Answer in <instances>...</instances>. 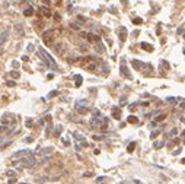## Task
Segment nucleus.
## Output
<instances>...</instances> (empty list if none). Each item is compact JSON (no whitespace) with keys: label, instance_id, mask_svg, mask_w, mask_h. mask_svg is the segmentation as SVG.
Segmentation results:
<instances>
[{"label":"nucleus","instance_id":"obj_1","mask_svg":"<svg viewBox=\"0 0 185 184\" xmlns=\"http://www.w3.org/2000/svg\"><path fill=\"white\" fill-rule=\"evenodd\" d=\"M38 54H40V57L42 60H44V63H45L50 69H57V64H56V61H54V59H52V56L47 50H44V48L41 47L40 50H38Z\"/></svg>","mask_w":185,"mask_h":184},{"label":"nucleus","instance_id":"obj_2","mask_svg":"<svg viewBox=\"0 0 185 184\" xmlns=\"http://www.w3.org/2000/svg\"><path fill=\"white\" fill-rule=\"evenodd\" d=\"M35 162H36V161H35V158L32 156V154L26 155V158L21 161V164H22L23 166H26V168H32V166L35 165Z\"/></svg>","mask_w":185,"mask_h":184},{"label":"nucleus","instance_id":"obj_3","mask_svg":"<svg viewBox=\"0 0 185 184\" xmlns=\"http://www.w3.org/2000/svg\"><path fill=\"white\" fill-rule=\"evenodd\" d=\"M32 152L29 150V149H21V150H17L13 154V158H22V156H26V155H31Z\"/></svg>","mask_w":185,"mask_h":184},{"label":"nucleus","instance_id":"obj_4","mask_svg":"<svg viewBox=\"0 0 185 184\" xmlns=\"http://www.w3.org/2000/svg\"><path fill=\"white\" fill-rule=\"evenodd\" d=\"M102 121H104V120H99L98 117L95 115V117L90 120V127H92V129H98V127H101V126H102Z\"/></svg>","mask_w":185,"mask_h":184},{"label":"nucleus","instance_id":"obj_5","mask_svg":"<svg viewBox=\"0 0 185 184\" xmlns=\"http://www.w3.org/2000/svg\"><path fill=\"white\" fill-rule=\"evenodd\" d=\"M52 152H54V148H52V146H48V148H42V149H40L38 155H40V156H47L48 154H52Z\"/></svg>","mask_w":185,"mask_h":184},{"label":"nucleus","instance_id":"obj_6","mask_svg":"<svg viewBox=\"0 0 185 184\" xmlns=\"http://www.w3.org/2000/svg\"><path fill=\"white\" fill-rule=\"evenodd\" d=\"M120 72H121V75L124 77H127V79H131V75H130V72H128L127 66L125 64H121V67H120Z\"/></svg>","mask_w":185,"mask_h":184},{"label":"nucleus","instance_id":"obj_7","mask_svg":"<svg viewBox=\"0 0 185 184\" xmlns=\"http://www.w3.org/2000/svg\"><path fill=\"white\" fill-rule=\"evenodd\" d=\"M52 34H54V31H47V32H44L42 34V38H44V41L47 42V44H51V37Z\"/></svg>","mask_w":185,"mask_h":184},{"label":"nucleus","instance_id":"obj_8","mask_svg":"<svg viewBox=\"0 0 185 184\" xmlns=\"http://www.w3.org/2000/svg\"><path fill=\"white\" fill-rule=\"evenodd\" d=\"M118 35H120V40L124 42L125 40H127V29H125L124 26H121V28L118 29Z\"/></svg>","mask_w":185,"mask_h":184},{"label":"nucleus","instance_id":"obj_9","mask_svg":"<svg viewBox=\"0 0 185 184\" xmlns=\"http://www.w3.org/2000/svg\"><path fill=\"white\" fill-rule=\"evenodd\" d=\"M7 38H9V31L6 29V31H3L2 34H0V47L5 44L6 41H7Z\"/></svg>","mask_w":185,"mask_h":184},{"label":"nucleus","instance_id":"obj_10","mask_svg":"<svg viewBox=\"0 0 185 184\" xmlns=\"http://www.w3.org/2000/svg\"><path fill=\"white\" fill-rule=\"evenodd\" d=\"M99 67L102 69V75H105V76H106V75L109 73V67H108V64H106L105 61H102V60L99 61Z\"/></svg>","mask_w":185,"mask_h":184},{"label":"nucleus","instance_id":"obj_11","mask_svg":"<svg viewBox=\"0 0 185 184\" xmlns=\"http://www.w3.org/2000/svg\"><path fill=\"white\" fill-rule=\"evenodd\" d=\"M40 12L42 13L45 18H50V16H51V10L48 9V6H41L40 7Z\"/></svg>","mask_w":185,"mask_h":184},{"label":"nucleus","instance_id":"obj_12","mask_svg":"<svg viewBox=\"0 0 185 184\" xmlns=\"http://www.w3.org/2000/svg\"><path fill=\"white\" fill-rule=\"evenodd\" d=\"M112 117L115 120H120L121 119V111H120V108L118 107H114L112 108Z\"/></svg>","mask_w":185,"mask_h":184},{"label":"nucleus","instance_id":"obj_13","mask_svg":"<svg viewBox=\"0 0 185 184\" xmlns=\"http://www.w3.org/2000/svg\"><path fill=\"white\" fill-rule=\"evenodd\" d=\"M82 82H83V77H82L80 75H76V76H75V86L79 88V86L82 85Z\"/></svg>","mask_w":185,"mask_h":184},{"label":"nucleus","instance_id":"obj_14","mask_svg":"<svg viewBox=\"0 0 185 184\" xmlns=\"http://www.w3.org/2000/svg\"><path fill=\"white\" fill-rule=\"evenodd\" d=\"M79 107H87V101L86 99H79V101H76V108Z\"/></svg>","mask_w":185,"mask_h":184},{"label":"nucleus","instance_id":"obj_15","mask_svg":"<svg viewBox=\"0 0 185 184\" xmlns=\"http://www.w3.org/2000/svg\"><path fill=\"white\" fill-rule=\"evenodd\" d=\"M141 48H144L146 51H153V45L147 44V42H141Z\"/></svg>","mask_w":185,"mask_h":184},{"label":"nucleus","instance_id":"obj_16","mask_svg":"<svg viewBox=\"0 0 185 184\" xmlns=\"http://www.w3.org/2000/svg\"><path fill=\"white\" fill-rule=\"evenodd\" d=\"M23 15H25V16H32V15H34V9H32V7H26V9L23 10Z\"/></svg>","mask_w":185,"mask_h":184},{"label":"nucleus","instance_id":"obj_17","mask_svg":"<svg viewBox=\"0 0 185 184\" xmlns=\"http://www.w3.org/2000/svg\"><path fill=\"white\" fill-rule=\"evenodd\" d=\"M96 48H98V53H104V51H105L104 44H102L101 41H98V42H96Z\"/></svg>","mask_w":185,"mask_h":184},{"label":"nucleus","instance_id":"obj_18","mask_svg":"<svg viewBox=\"0 0 185 184\" xmlns=\"http://www.w3.org/2000/svg\"><path fill=\"white\" fill-rule=\"evenodd\" d=\"M127 120H128V123H131V124H136V123L139 121V119H137L136 115H130V117H128Z\"/></svg>","mask_w":185,"mask_h":184},{"label":"nucleus","instance_id":"obj_19","mask_svg":"<svg viewBox=\"0 0 185 184\" xmlns=\"http://www.w3.org/2000/svg\"><path fill=\"white\" fill-rule=\"evenodd\" d=\"M15 29L21 34V35H23V28H22V25H15Z\"/></svg>","mask_w":185,"mask_h":184},{"label":"nucleus","instance_id":"obj_20","mask_svg":"<svg viewBox=\"0 0 185 184\" xmlns=\"http://www.w3.org/2000/svg\"><path fill=\"white\" fill-rule=\"evenodd\" d=\"M73 136H75L76 139H77V140H80V142H83V140H86V139H85V137L82 136V135H79V133H73Z\"/></svg>","mask_w":185,"mask_h":184},{"label":"nucleus","instance_id":"obj_21","mask_svg":"<svg viewBox=\"0 0 185 184\" xmlns=\"http://www.w3.org/2000/svg\"><path fill=\"white\" fill-rule=\"evenodd\" d=\"M77 111H79L80 114H85V113H87L89 110H87V107H79L77 108Z\"/></svg>","mask_w":185,"mask_h":184},{"label":"nucleus","instance_id":"obj_22","mask_svg":"<svg viewBox=\"0 0 185 184\" xmlns=\"http://www.w3.org/2000/svg\"><path fill=\"white\" fill-rule=\"evenodd\" d=\"M165 119H166V114H160V115H157L156 119H155V121H162Z\"/></svg>","mask_w":185,"mask_h":184},{"label":"nucleus","instance_id":"obj_23","mask_svg":"<svg viewBox=\"0 0 185 184\" xmlns=\"http://www.w3.org/2000/svg\"><path fill=\"white\" fill-rule=\"evenodd\" d=\"M134 148H136V143H134V142H131L130 145H128L127 150H128V152H133V150H134Z\"/></svg>","mask_w":185,"mask_h":184},{"label":"nucleus","instance_id":"obj_24","mask_svg":"<svg viewBox=\"0 0 185 184\" xmlns=\"http://www.w3.org/2000/svg\"><path fill=\"white\" fill-rule=\"evenodd\" d=\"M10 76L13 77V79H17V77H19V72H16V70H12V72H10Z\"/></svg>","mask_w":185,"mask_h":184},{"label":"nucleus","instance_id":"obj_25","mask_svg":"<svg viewBox=\"0 0 185 184\" xmlns=\"http://www.w3.org/2000/svg\"><path fill=\"white\" fill-rule=\"evenodd\" d=\"M60 131H61V126L58 124L57 127H56V131H54V136H60Z\"/></svg>","mask_w":185,"mask_h":184},{"label":"nucleus","instance_id":"obj_26","mask_svg":"<svg viewBox=\"0 0 185 184\" xmlns=\"http://www.w3.org/2000/svg\"><path fill=\"white\" fill-rule=\"evenodd\" d=\"M58 95V91H51L50 94H48V98H54V96Z\"/></svg>","mask_w":185,"mask_h":184},{"label":"nucleus","instance_id":"obj_27","mask_svg":"<svg viewBox=\"0 0 185 184\" xmlns=\"http://www.w3.org/2000/svg\"><path fill=\"white\" fill-rule=\"evenodd\" d=\"M80 50L82 51H87L89 50V45L87 44H80Z\"/></svg>","mask_w":185,"mask_h":184},{"label":"nucleus","instance_id":"obj_28","mask_svg":"<svg viewBox=\"0 0 185 184\" xmlns=\"http://www.w3.org/2000/svg\"><path fill=\"white\" fill-rule=\"evenodd\" d=\"M6 175H7V177H13V175H15V171H13V170H7V171H6Z\"/></svg>","mask_w":185,"mask_h":184},{"label":"nucleus","instance_id":"obj_29","mask_svg":"<svg viewBox=\"0 0 185 184\" xmlns=\"http://www.w3.org/2000/svg\"><path fill=\"white\" fill-rule=\"evenodd\" d=\"M163 146V142H155V148L156 149H160Z\"/></svg>","mask_w":185,"mask_h":184},{"label":"nucleus","instance_id":"obj_30","mask_svg":"<svg viewBox=\"0 0 185 184\" xmlns=\"http://www.w3.org/2000/svg\"><path fill=\"white\" fill-rule=\"evenodd\" d=\"M133 22H134V24H136V25H140V24H141V22H143V19H140V18H136V19H133Z\"/></svg>","mask_w":185,"mask_h":184},{"label":"nucleus","instance_id":"obj_31","mask_svg":"<svg viewBox=\"0 0 185 184\" xmlns=\"http://www.w3.org/2000/svg\"><path fill=\"white\" fill-rule=\"evenodd\" d=\"M70 26H71V28H75V29H79V28H80V25H79V24H75V22H71V24H70Z\"/></svg>","mask_w":185,"mask_h":184},{"label":"nucleus","instance_id":"obj_32","mask_svg":"<svg viewBox=\"0 0 185 184\" xmlns=\"http://www.w3.org/2000/svg\"><path fill=\"white\" fill-rule=\"evenodd\" d=\"M6 85H7V86H10V88H13L16 83H15V80H7V83H6Z\"/></svg>","mask_w":185,"mask_h":184},{"label":"nucleus","instance_id":"obj_33","mask_svg":"<svg viewBox=\"0 0 185 184\" xmlns=\"http://www.w3.org/2000/svg\"><path fill=\"white\" fill-rule=\"evenodd\" d=\"M25 124H26V127H32V124H34V121H32V120L29 119V120H26V123H25Z\"/></svg>","mask_w":185,"mask_h":184},{"label":"nucleus","instance_id":"obj_34","mask_svg":"<svg viewBox=\"0 0 185 184\" xmlns=\"http://www.w3.org/2000/svg\"><path fill=\"white\" fill-rule=\"evenodd\" d=\"M54 21H56V22H60V21H61V18H60L58 13H54Z\"/></svg>","mask_w":185,"mask_h":184},{"label":"nucleus","instance_id":"obj_35","mask_svg":"<svg viewBox=\"0 0 185 184\" xmlns=\"http://www.w3.org/2000/svg\"><path fill=\"white\" fill-rule=\"evenodd\" d=\"M166 101L172 104V102H175V101H176V98H174V96H168V98H166Z\"/></svg>","mask_w":185,"mask_h":184},{"label":"nucleus","instance_id":"obj_36","mask_svg":"<svg viewBox=\"0 0 185 184\" xmlns=\"http://www.w3.org/2000/svg\"><path fill=\"white\" fill-rule=\"evenodd\" d=\"M157 135H159V130H155V131H153V133L150 135V139H155V137H156Z\"/></svg>","mask_w":185,"mask_h":184},{"label":"nucleus","instance_id":"obj_37","mask_svg":"<svg viewBox=\"0 0 185 184\" xmlns=\"http://www.w3.org/2000/svg\"><path fill=\"white\" fill-rule=\"evenodd\" d=\"M105 180H106V177H98L95 181H96V183H101V181H105Z\"/></svg>","mask_w":185,"mask_h":184},{"label":"nucleus","instance_id":"obj_38","mask_svg":"<svg viewBox=\"0 0 185 184\" xmlns=\"http://www.w3.org/2000/svg\"><path fill=\"white\" fill-rule=\"evenodd\" d=\"M25 142H34V137H32V136H28V137H25Z\"/></svg>","mask_w":185,"mask_h":184},{"label":"nucleus","instance_id":"obj_39","mask_svg":"<svg viewBox=\"0 0 185 184\" xmlns=\"http://www.w3.org/2000/svg\"><path fill=\"white\" fill-rule=\"evenodd\" d=\"M28 51H29V53H32V51H34V44H28Z\"/></svg>","mask_w":185,"mask_h":184},{"label":"nucleus","instance_id":"obj_40","mask_svg":"<svg viewBox=\"0 0 185 184\" xmlns=\"http://www.w3.org/2000/svg\"><path fill=\"white\" fill-rule=\"evenodd\" d=\"M61 142H63L64 145H66V146H69V145H70V142L67 140V139H61Z\"/></svg>","mask_w":185,"mask_h":184},{"label":"nucleus","instance_id":"obj_41","mask_svg":"<svg viewBox=\"0 0 185 184\" xmlns=\"http://www.w3.org/2000/svg\"><path fill=\"white\" fill-rule=\"evenodd\" d=\"M9 145H12V140H7V142H6V145H3V146H2V149H5L6 146H9Z\"/></svg>","mask_w":185,"mask_h":184},{"label":"nucleus","instance_id":"obj_42","mask_svg":"<svg viewBox=\"0 0 185 184\" xmlns=\"http://www.w3.org/2000/svg\"><path fill=\"white\" fill-rule=\"evenodd\" d=\"M171 135H172V136H175V135H178V130H176V129H172V131H171Z\"/></svg>","mask_w":185,"mask_h":184},{"label":"nucleus","instance_id":"obj_43","mask_svg":"<svg viewBox=\"0 0 185 184\" xmlns=\"http://www.w3.org/2000/svg\"><path fill=\"white\" fill-rule=\"evenodd\" d=\"M42 3H44L45 6H50V0H42Z\"/></svg>","mask_w":185,"mask_h":184},{"label":"nucleus","instance_id":"obj_44","mask_svg":"<svg viewBox=\"0 0 185 184\" xmlns=\"http://www.w3.org/2000/svg\"><path fill=\"white\" fill-rule=\"evenodd\" d=\"M9 183H10V184H13V183H16V178H10V180H9Z\"/></svg>","mask_w":185,"mask_h":184},{"label":"nucleus","instance_id":"obj_45","mask_svg":"<svg viewBox=\"0 0 185 184\" xmlns=\"http://www.w3.org/2000/svg\"><path fill=\"white\" fill-rule=\"evenodd\" d=\"M93 139H95V140H101V139H102V136H93Z\"/></svg>","mask_w":185,"mask_h":184},{"label":"nucleus","instance_id":"obj_46","mask_svg":"<svg viewBox=\"0 0 185 184\" xmlns=\"http://www.w3.org/2000/svg\"><path fill=\"white\" fill-rule=\"evenodd\" d=\"M184 54H185V48H184Z\"/></svg>","mask_w":185,"mask_h":184}]
</instances>
